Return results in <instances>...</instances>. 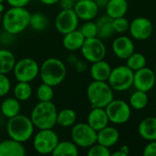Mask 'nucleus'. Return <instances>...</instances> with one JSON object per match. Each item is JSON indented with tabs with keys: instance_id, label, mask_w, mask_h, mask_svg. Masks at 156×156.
Instances as JSON below:
<instances>
[{
	"instance_id": "obj_1",
	"label": "nucleus",
	"mask_w": 156,
	"mask_h": 156,
	"mask_svg": "<svg viewBox=\"0 0 156 156\" xmlns=\"http://www.w3.org/2000/svg\"><path fill=\"white\" fill-rule=\"evenodd\" d=\"M31 14L26 7L11 6L2 16V26L5 32L15 36L22 33L28 26Z\"/></svg>"
},
{
	"instance_id": "obj_2",
	"label": "nucleus",
	"mask_w": 156,
	"mask_h": 156,
	"mask_svg": "<svg viewBox=\"0 0 156 156\" xmlns=\"http://www.w3.org/2000/svg\"><path fill=\"white\" fill-rule=\"evenodd\" d=\"M58 109L51 101H39L37 103L30 114V119L35 128L53 129L57 125Z\"/></svg>"
},
{
	"instance_id": "obj_3",
	"label": "nucleus",
	"mask_w": 156,
	"mask_h": 156,
	"mask_svg": "<svg viewBox=\"0 0 156 156\" xmlns=\"http://www.w3.org/2000/svg\"><path fill=\"white\" fill-rule=\"evenodd\" d=\"M39 76L42 82L52 87L61 84L67 76L65 63L58 58H48L39 68Z\"/></svg>"
},
{
	"instance_id": "obj_4",
	"label": "nucleus",
	"mask_w": 156,
	"mask_h": 156,
	"mask_svg": "<svg viewBox=\"0 0 156 156\" xmlns=\"http://www.w3.org/2000/svg\"><path fill=\"white\" fill-rule=\"evenodd\" d=\"M35 126L30 119L24 114H17L10 119H7L6 133L9 138L26 143L30 140L34 134Z\"/></svg>"
},
{
	"instance_id": "obj_5",
	"label": "nucleus",
	"mask_w": 156,
	"mask_h": 156,
	"mask_svg": "<svg viewBox=\"0 0 156 156\" xmlns=\"http://www.w3.org/2000/svg\"><path fill=\"white\" fill-rule=\"evenodd\" d=\"M87 98L91 107L105 108L114 99V93L107 81L93 80L88 85Z\"/></svg>"
},
{
	"instance_id": "obj_6",
	"label": "nucleus",
	"mask_w": 156,
	"mask_h": 156,
	"mask_svg": "<svg viewBox=\"0 0 156 156\" xmlns=\"http://www.w3.org/2000/svg\"><path fill=\"white\" fill-rule=\"evenodd\" d=\"M134 71L127 65H121L112 69L107 80L113 91H125L133 85Z\"/></svg>"
},
{
	"instance_id": "obj_7",
	"label": "nucleus",
	"mask_w": 156,
	"mask_h": 156,
	"mask_svg": "<svg viewBox=\"0 0 156 156\" xmlns=\"http://www.w3.org/2000/svg\"><path fill=\"white\" fill-rule=\"evenodd\" d=\"M58 142V135L53 129H40L34 136L33 148L39 154H52Z\"/></svg>"
},
{
	"instance_id": "obj_8",
	"label": "nucleus",
	"mask_w": 156,
	"mask_h": 156,
	"mask_svg": "<svg viewBox=\"0 0 156 156\" xmlns=\"http://www.w3.org/2000/svg\"><path fill=\"white\" fill-rule=\"evenodd\" d=\"M71 141L78 147L89 148L97 143V131L90 127L87 122L75 123L71 129Z\"/></svg>"
},
{
	"instance_id": "obj_9",
	"label": "nucleus",
	"mask_w": 156,
	"mask_h": 156,
	"mask_svg": "<svg viewBox=\"0 0 156 156\" xmlns=\"http://www.w3.org/2000/svg\"><path fill=\"white\" fill-rule=\"evenodd\" d=\"M38 63L30 58H23L16 60L13 72L17 81L31 82L39 75Z\"/></svg>"
},
{
	"instance_id": "obj_10",
	"label": "nucleus",
	"mask_w": 156,
	"mask_h": 156,
	"mask_svg": "<svg viewBox=\"0 0 156 156\" xmlns=\"http://www.w3.org/2000/svg\"><path fill=\"white\" fill-rule=\"evenodd\" d=\"M110 122L121 125L126 123L132 116V108L130 104L122 100L113 99L105 107Z\"/></svg>"
},
{
	"instance_id": "obj_11",
	"label": "nucleus",
	"mask_w": 156,
	"mask_h": 156,
	"mask_svg": "<svg viewBox=\"0 0 156 156\" xmlns=\"http://www.w3.org/2000/svg\"><path fill=\"white\" fill-rule=\"evenodd\" d=\"M80 51L85 60L93 63L104 59L107 49L103 40L98 37H95L91 38H86L80 48Z\"/></svg>"
},
{
	"instance_id": "obj_12",
	"label": "nucleus",
	"mask_w": 156,
	"mask_h": 156,
	"mask_svg": "<svg viewBox=\"0 0 156 156\" xmlns=\"http://www.w3.org/2000/svg\"><path fill=\"white\" fill-rule=\"evenodd\" d=\"M154 26L152 21L144 16H138L130 23L129 32L132 37L138 41L147 40L153 34Z\"/></svg>"
},
{
	"instance_id": "obj_13",
	"label": "nucleus",
	"mask_w": 156,
	"mask_h": 156,
	"mask_svg": "<svg viewBox=\"0 0 156 156\" xmlns=\"http://www.w3.org/2000/svg\"><path fill=\"white\" fill-rule=\"evenodd\" d=\"M79 17L73 9L62 10L55 18V27L60 34L65 35L78 28Z\"/></svg>"
},
{
	"instance_id": "obj_14",
	"label": "nucleus",
	"mask_w": 156,
	"mask_h": 156,
	"mask_svg": "<svg viewBox=\"0 0 156 156\" xmlns=\"http://www.w3.org/2000/svg\"><path fill=\"white\" fill-rule=\"evenodd\" d=\"M156 83V74L154 69L144 67L139 70L134 71L133 87L142 91L149 92L154 89Z\"/></svg>"
},
{
	"instance_id": "obj_15",
	"label": "nucleus",
	"mask_w": 156,
	"mask_h": 156,
	"mask_svg": "<svg viewBox=\"0 0 156 156\" xmlns=\"http://www.w3.org/2000/svg\"><path fill=\"white\" fill-rule=\"evenodd\" d=\"M100 7L94 0H79L75 3L73 10L80 20H93L99 14Z\"/></svg>"
},
{
	"instance_id": "obj_16",
	"label": "nucleus",
	"mask_w": 156,
	"mask_h": 156,
	"mask_svg": "<svg viewBox=\"0 0 156 156\" xmlns=\"http://www.w3.org/2000/svg\"><path fill=\"white\" fill-rule=\"evenodd\" d=\"M112 48L114 55L118 58L125 60L135 51V47L133 39L124 35L116 37L112 42Z\"/></svg>"
},
{
	"instance_id": "obj_17",
	"label": "nucleus",
	"mask_w": 156,
	"mask_h": 156,
	"mask_svg": "<svg viewBox=\"0 0 156 156\" xmlns=\"http://www.w3.org/2000/svg\"><path fill=\"white\" fill-rule=\"evenodd\" d=\"M109 118L105 108L92 107L87 117V123L95 131L99 132L109 125Z\"/></svg>"
},
{
	"instance_id": "obj_18",
	"label": "nucleus",
	"mask_w": 156,
	"mask_h": 156,
	"mask_svg": "<svg viewBox=\"0 0 156 156\" xmlns=\"http://www.w3.org/2000/svg\"><path fill=\"white\" fill-rule=\"evenodd\" d=\"M26 154L23 143L11 138L0 141V156H25Z\"/></svg>"
},
{
	"instance_id": "obj_19",
	"label": "nucleus",
	"mask_w": 156,
	"mask_h": 156,
	"mask_svg": "<svg viewBox=\"0 0 156 156\" xmlns=\"http://www.w3.org/2000/svg\"><path fill=\"white\" fill-rule=\"evenodd\" d=\"M120 140V133L115 127L106 126L97 132V143L111 148L114 146Z\"/></svg>"
},
{
	"instance_id": "obj_20",
	"label": "nucleus",
	"mask_w": 156,
	"mask_h": 156,
	"mask_svg": "<svg viewBox=\"0 0 156 156\" xmlns=\"http://www.w3.org/2000/svg\"><path fill=\"white\" fill-rule=\"evenodd\" d=\"M138 133L145 141H156V117L144 118L138 125Z\"/></svg>"
},
{
	"instance_id": "obj_21",
	"label": "nucleus",
	"mask_w": 156,
	"mask_h": 156,
	"mask_svg": "<svg viewBox=\"0 0 156 156\" xmlns=\"http://www.w3.org/2000/svg\"><path fill=\"white\" fill-rule=\"evenodd\" d=\"M112 66L104 59L91 63L90 73L93 80L107 81L112 72Z\"/></svg>"
},
{
	"instance_id": "obj_22",
	"label": "nucleus",
	"mask_w": 156,
	"mask_h": 156,
	"mask_svg": "<svg viewBox=\"0 0 156 156\" xmlns=\"http://www.w3.org/2000/svg\"><path fill=\"white\" fill-rule=\"evenodd\" d=\"M62 39V45L65 49L69 51H77L80 50L84 41L85 37L80 31V29H75L71 32H69L65 35H63Z\"/></svg>"
},
{
	"instance_id": "obj_23",
	"label": "nucleus",
	"mask_w": 156,
	"mask_h": 156,
	"mask_svg": "<svg viewBox=\"0 0 156 156\" xmlns=\"http://www.w3.org/2000/svg\"><path fill=\"white\" fill-rule=\"evenodd\" d=\"M112 18L109 16L107 14L104 16H100L95 22L97 25V29H98V37L104 40L112 37L113 36L114 29H113V25H112Z\"/></svg>"
},
{
	"instance_id": "obj_24",
	"label": "nucleus",
	"mask_w": 156,
	"mask_h": 156,
	"mask_svg": "<svg viewBox=\"0 0 156 156\" xmlns=\"http://www.w3.org/2000/svg\"><path fill=\"white\" fill-rule=\"evenodd\" d=\"M105 9L106 14L112 18L125 16L129 9V3L127 0H109Z\"/></svg>"
},
{
	"instance_id": "obj_25",
	"label": "nucleus",
	"mask_w": 156,
	"mask_h": 156,
	"mask_svg": "<svg viewBox=\"0 0 156 156\" xmlns=\"http://www.w3.org/2000/svg\"><path fill=\"white\" fill-rule=\"evenodd\" d=\"M20 110H21V105H20V101L16 99L15 97H8L5 98L0 105V112L2 113V115L6 118V119H10L17 114L20 113Z\"/></svg>"
},
{
	"instance_id": "obj_26",
	"label": "nucleus",
	"mask_w": 156,
	"mask_h": 156,
	"mask_svg": "<svg viewBox=\"0 0 156 156\" xmlns=\"http://www.w3.org/2000/svg\"><path fill=\"white\" fill-rule=\"evenodd\" d=\"M16 62V59L12 51L5 48L0 49V73L7 75L13 71Z\"/></svg>"
},
{
	"instance_id": "obj_27",
	"label": "nucleus",
	"mask_w": 156,
	"mask_h": 156,
	"mask_svg": "<svg viewBox=\"0 0 156 156\" xmlns=\"http://www.w3.org/2000/svg\"><path fill=\"white\" fill-rule=\"evenodd\" d=\"M78 154L79 147L72 141L58 142L52 153V155L54 156H77Z\"/></svg>"
},
{
	"instance_id": "obj_28",
	"label": "nucleus",
	"mask_w": 156,
	"mask_h": 156,
	"mask_svg": "<svg viewBox=\"0 0 156 156\" xmlns=\"http://www.w3.org/2000/svg\"><path fill=\"white\" fill-rule=\"evenodd\" d=\"M77 122V113L74 110L67 108L58 112L57 125L62 128L72 127Z\"/></svg>"
},
{
	"instance_id": "obj_29",
	"label": "nucleus",
	"mask_w": 156,
	"mask_h": 156,
	"mask_svg": "<svg viewBox=\"0 0 156 156\" xmlns=\"http://www.w3.org/2000/svg\"><path fill=\"white\" fill-rule=\"evenodd\" d=\"M149 102V98L147 95V92L138 90H136L134 92L132 93L130 100H129V104L131 108L136 110V111H141L146 108Z\"/></svg>"
},
{
	"instance_id": "obj_30",
	"label": "nucleus",
	"mask_w": 156,
	"mask_h": 156,
	"mask_svg": "<svg viewBox=\"0 0 156 156\" xmlns=\"http://www.w3.org/2000/svg\"><path fill=\"white\" fill-rule=\"evenodd\" d=\"M13 93L15 98L17 99L19 101H27L31 98L33 90L29 82L17 81V83L14 87Z\"/></svg>"
},
{
	"instance_id": "obj_31",
	"label": "nucleus",
	"mask_w": 156,
	"mask_h": 156,
	"mask_svg": "<svg viewBox=\"0 0 156 156\" xmlns=\"http://www.w3.org/2000/svg\"><path fill=\"white\" fill-rule=\"evenodd\" d=\"M126 65L133 71L139 70L146 67V58L144 54L134 51L126 59Z\"/></svg>"
},
{
	"instance_id": "obj_32",
	"label": "nucleus",
	"mask_w": 156,
	"mask_h": 156,
	"mask_svg": "<svg viewBox=\"0 0 156 156\" xmlns=\"http://www.w3.org/2000/svg\"><path fill=\"white\" fill-rule=\"evenodd\" d=\"M48 25V20L44 14L34 13L30 16L29 26L36 31H43L47 28Z\"/></svg>"
},
{
	"instance_id": "obj_33",
	"label": "nucleus",
	"mask_w": 156,
	"mask_h": 156,
	"mask_svg": "<svg viewBox=\"0 0 156 156\" xmlns=\"http://www.w3.org/2000/svg\"><path fill=\"white\" fill-rule=\"evenodd\" d=\"M54 97L53 87L42 82L37 89V98L39 101H51Z\"/></svg>"
},
{
	"instance_id": "obj_34",
	"label": "nucleus",
	"mask_w": 156,
	"mask_h": 156,
	"mask_svg": "<svg viewBox=\"0 0 156 156\" xmlns=\"http://www.w3.org/2000/svg\"><path fill=\"white\" fill-rule=\"evenodd\" d=\"M80 31L81 32V34L83 35L85 39L95 37L98 36L97 25H96V22H94L93 20L85 21V23L81 26Z\"/></svg>"
},
{
	"instance_id": "obj_35",
	"label": "nucleus",
	"mask_w": 156,
	"mask_h": 156,
	"mask_svg": "<svg viewBox=\"0 0 156 156\" xmlns=\"http://www.w3.org/2000/svg\"><path fill=\"white\" fill-rule=\"evenodd\" d=\"M112 25L115 33L118 34H124L129 31L130 27V21L125 16H121L117 18H112Z\"/></svg>"
},
{
	"instance_id": "obj_36",
	"label": "nucleus",
	"mask_w": 156,
	"mask_h": 156,
	"mask_svg": "<svg viewBox=\"0 0 156 156\" xmlns=\"http://www.w3.org/2000/svg\"><path fill=\"white\" fill-rule=\"evenodd\" d=\"M87 154L89 156H111L112 153L110 151V148L99 143H96L88 148Z\"/></svg>"
},
{
	"instance_id": "obj_37",
	"label": "nucleus",
	"mask_w": 156,
	"mask_h": 156,
	"mask_svg": "<svg viewBox=\"0 0 156 156\" xmlns=\"http://www.w3.org/2000/svg\"><path fill=\"white\" fill-rule=\"evenodd\" d=\"M11 90V81L6 74L0 73V98L5 97Z\"/></svg>"
},
{
	"instance_id": "obj_38",
	"label": "nucleus",
	"mask_w": 156,
	"mask_h": 156,
	"mask_svg": "<svg viewBox=\"0 0 156 156\" xmlns=\"http://www.w3.org/2000/svg\"><path fill=\"white\" fill-rule=\"evenodd\" d=\"M143 154L144 156H156V141H151L146 144Z\"/></svg>"
},
{
	"instance_id": "obj_39",
	"label": "nucleus",
	"mask_w": 156,
	"mask_h": 156,
	"mask_svg": "<svg viewBox=\"0 0 156 156\" xmlns=\"http://www.w3.org/2000/svg\"><path fill=\"white\" fill-rule=\"evenodd\" d=\"M10 6L14 7H26L30 0H5Z\"/></svg>"
},
{
	"instance_id": "obj_40",
	"label": "nucleus",
	"mask_w": 156,
	"mask_h": 156,
	"mask_svg": "<svg viewBox=\"0 0 156 156\" xmlns=\"http://www.w3.org/2000/svg\"><path fill=\"white\" fill-rule=\"evenodd\" d=\"M75 1L74 0H59L58 4L59 6L62 10H67V9H73L75 5Z\"/></svg>"
},
{
	"instance_id": "obj_41",
	"label": "nucleus",
	"mask_w": 156,
	"mask_h": 156,
	"mask_svg": "<svg viewBox=\"0 0 156 156\" xmlns=\"http://www.w3.org/2000/svg\"><path fill=\"white\" fill-rule=\"evenodd\" d=\"M129 154V147L127 145H122L118 152L112 154L113 156H127Z\"/></svg>"
},
{
	"instance_id": "obj_42",
	"label": "nucleus",
	"mask_w": 156,
	"mask_h": 156,
	"mask_svg": "<svg viewBox=\"0 0 156 156\" xmlns=\"http://www.w3.org/2000/svg\"><path fill=\"white\" fill-rule=\"evenodd\" d=\"M95 3L97 4V5L100 7V8H102V7H105L109 2V0H94Z\"/></svg>"
},
{
	"instance_id": "obj_43",
	"label": "nucleus",
	"mask_w": 156,
	"mask_h": 156,
	"mask_svg": "<svg viewBox=\"0 0 156 156\" xmlns=\"http://www.w3.org/2000/svg\"><path fill=\"white\" fill-rule=\"evenodd\" d=\"M42 4L47 5H56L58 3L59 0H39Z\"/></svg>"
},
{
	"instance_id": "obj_44",
	"label": "nucleus",
	"mask_w": 156,
	"mask_h": 156,
	"mask_svg": "<svg viewBox=\"0 0 156 156\" xmlns=\"http://www.w3.org/2000/svg\"><path fill=\"white\" fill-rule=\"evenodd\" d=\"M4 11H5V5H4L3 3H1V4H0V12L3 13Z\"/></svg>"
},
{
	"instance_id": "obj_45",
	"label": "nucleus",
	"mask_w": 156,
	"mask_h": 156,
	"mask_svg": "<svg viewBox=\"0 0 156 156\" xmlns=\"http://www.w3.org/2000/svg\"><path fill=\"white\" fill-rule=\"evenodd\" d=\"M2 16H3V15H2V13L0 12V25H1V22H2Z\"/></svg>"
},
{
	"instance_id": "obj_46",
	"label": "nucleus",
	"mask_w": 156,
	"mask_h": 156,
	"mask_svg": "<svg viewBox=\"0 0 156 156\" xmlns=\"http://www.w3.org/2000/svg\"><path fill=\"white\" fill-rule=\"evenodd\" d=\"M154 71L155 72V74H156V62L154 63Z\"/></svg>"
},
{
	"instance_id": "obj_47",
	"label": "nucleus",
	"mask_w": 156,
	"mask_h": 156,
	"mask_svg": "<svg viewBox=\"0 0 156 156\" xmlns=\"http://www.w3.org/2000/svg\"><path fill=\"white\" fill-rule=\"evenodd\" d=\"M4 1H5V0H0V4L1 3H4Z\"/></svg>"
},
{
	"instance_id": "obj_48",
	"label": "nucleus",
	"mask_w": 156,
	"mask_h": 156,
	"mask_svg": "<svg viewBox=\"0 0 156 156\" xmlns=\"http://www.w3.org/2000/svg\"><path fill=\"white\" fill-rule=\"evenodd\" d=\"M74 1H75V2H77V1H79V0H74Z\"/></svg>"
}]
</instances>
